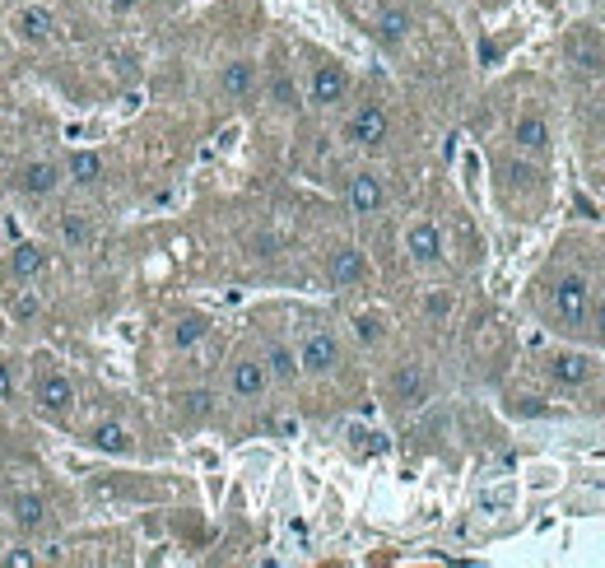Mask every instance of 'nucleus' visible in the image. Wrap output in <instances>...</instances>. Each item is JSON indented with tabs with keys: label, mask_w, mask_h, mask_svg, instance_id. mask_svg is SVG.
Returning <instances> with one entry per match:
<instances>
[{
	"label": "nucleus",
	"mask_w": 605,
	"mask_h": 568,
	"mask_svg": "<svg viewBox=\"0 0 605 568\" xmlns=\"http://www.w3.org/2000/svg\"><path fill=\"white\" fill-rule=\"evenodd\" d=\"M345 140L359 149H382L391 140V117L382 103H359L345 122Z\"/></svg>",
	"instance_id": "obj_2"
},
{
	"label": "nucleus",
	"mask_w": 605,
	"mask_h": 568,
	"mask_svg": "<svg viewBox=\"0 0 605 568\" xmlns=\"http://www.w3.org/2000/svg\"><path fill=\"white\" fill-rule=\"evenodd\" d=\"M326 275H331L336 289H354V284H363V275H368V261H363L359 247H336L331 261H326Z\"/></svg>",
	"instance_id": "obj_11"
},
{
	"label": "nucleus",
	"mask_w": 605,
	"mask_h": 568,
	"mask_svg": "<svg viewBox=\"0 0 605 568\" xmlns=\"http://www.w3.org/2000/svg\"><path fill=\"white\" fill-rule=\"evenodd\" d=\"M354 336H359L363 345H377V340H382V317H373V312H359V317H354Z\"/></svg>",
	"instance_id": "obj_24"
},
{
	"label": "nucleus",
	"mask_w": 605,
	"mask_h": 568,
	"mask_svg": "<svg viewBox=\"0 0 605 568\" xmlns=\"http://www.w3.org/2000/svg\"><path fill=\"white\" fill-rule=\"evenodd\" d=\"M108 5H112V10H117V14H126V10H135L140 0H108Z\"/></svg>",
	"instance_id": "obj_33"
},
{
	"label": "nucleus",
	"mask_w": 605,
	"mask_h": 568,
	"mask_svg": "<svg viewBox=\"0 0 605 568\" xmlns=\"http://www.w3.org/2000/svg\"><path fill=\"white\" fill-rule=\"evenodd\" d=\"M229 392L238 401H261L270 392V373H266V359H252V354H238L229 364Z\"/></svg>",
	"instance_id": "obj_4"
},
{
	"label": "nucleus",
	"mask_w": 605,
	"mask_h": 568,
	"mask_svg": "<svg viewBox=\"0 0 605 568\" xmlns=\"http://www.w3.org/2000/svg\"><path fill=\"white\" fill-rule=\"evenodd\" d=\"M405 252L415 266H438L443 261V229L433 224V219H415L410 229H405Z\"/></svg>",
	"instance_id": "obj_8"
},
{
	"label": "nucleus",
	"mask_w": 605,
	"mask_h": 568,
	"mask_svg": "<svg viewBox=\"0 0 605 568\" xmlns=\"http://www.w3.org/2000/svg\"><path fill=\"white\" fill-rule=\"evenodd\" d=\"M210 401H215L210 392H187L182 396V410H187V415H210Z\"/></svg>",
	"instance_id": "obj_26"
},
{
	"label": "nucleus",
	"mask_w": 605,
	"mask_h": 568,
	"mask_svg": "<svg viewBox=\"0 0 605 568\" xmlns=\"http://www.w3.org/2000/svg\"><path fill=\"white\" fill-rule=\"evenodd\" d=\"M52 33H56V14L47 5H24V10L14 14V38L19 42L42 47V42H52Z\"/></svg>",
	"instance_id": "obj_10"
},
{
	"label": "nucleus",
	"mask_w": 605,
	"mask_h": 568,
	"mask_svg": "<svg viewBox=\"0 0 605 568\" xmlns=\"http://www.w3.org/2000/svg\"><path fill=\"white\" fill-rule=\"evenodd\" d=\"M298 368L308 378H331L340 368V340L331 331H308L303 345H298Z\"/></svg>",
	"instance_id": "obj_3"
},
{
	"label": "nucleus",
	"mask_w": 605,
	"mask_h": 568,
	"mask_svg": "<svg viewBox=\"0 0 605 568\" xmlns=\"http://www.w3.org/2000/svg\"><path fill=\"white\" fill-rule=\"evenodd\" d=\"M219 89L229 98H252L256 94V61H229L219 70Z\"/></svg>",
	"instance_id": "obj_17"
},
{
	"label": "nucleus",
	"mask_w": 605,
	"mask_h": 568,
	"mask_svg": "<svg viewBox=\"0 0 605 568\" xmlns=\"http://www.w3.org/2000/svg\"><path fill=\"white\" fill-rule=\"evenodd\" d=\"M38 312H42L38 294H19V298H10V317H14V322H33Z\"/></svg>",
	"instance_id": "obj_25"
},
{
	"label": "nucleus",
	"mask_w": 605,
	"mask_h": 568,
	"mask_svg": "<svg viewBox=\"0 0 605 568\" xmlns=\"http://www.w3.org/2000/svg\"><path fill=\"white\" fill-rule=\"evenodd\" d=\"M261 359H266L270 382H280V387H289V382L303 378V368H298V350H294V345H284V340H270Z\"/></svg>",
	"instance_id": "obj_15"
},
{
	"label": "nucleus",
	"mask_w": 605,
	"mask_h": 568,
	"mask_svg": "<svg viewBox=\"0 0 605 568\" xmlns=\"http://www.w3.org/2000/svg\"><path fill=\"white\" fill-rule=\"evenodd\" d=\"M545 373H550L559 387H582V382L592 378V359H587L582 350H559V354H550Z\"/></svg>",
	"instance_id": "obj_12"
},
{
	"label": "nucleus",
	"mask_w": 605,
	"mask_h": 568,
	"mask_svg": "<svg viewBox=\"0 0 605 568\" xmlns=\"http://www.w3.org/2000/svg\"><path fill=\"white\" fill-rule=\"evenodd\" d=\"M5 266H10L14 280H38V275L47 271V252H42L38 243H19L10 252V261H5Z\"/></svg>",
	"instance_id": "obj_20"
},
{
	"label": "nucleus",
	"mask_w": 605,
	"mask_h": 568,
	"mask_svg": "<svg viewBox=\"0 0 605 568\" xmlns=\"http://www.w3.org/2000/svg\"><path fill=\"white\" fill-rule=\"evenodd\" d=\"M391 401H401V406H424L429 401V378H424V368L419 364H401L391 373Z\"/></svg>",
	"instance_id": "obj_13"
},
{
	"label": "nucleus",
	"mask_w": 605,
	"mask_h": 568,
	"mask_svg": "<svg viewBox=\"0 0 605 568\" xmlns=\"http://www.w3.org/2000/svg\"><path fill=\"white\" fill-rule=\"evenodd\" d=\"M587 312H592V284H587V275L578 271L559 275L550 289V317L559 322V331H582Z\"/></svg>",
	"instance_id": "obj_1"
},
{
	"label": "nucleus",
	"mask_w": 605,
	"mask_h": 568,
	"mask_svg": "<svg viewBox=\"0 0 605 568\" xmlns=\"http://www.w3.org/2000/svg\"><path fill=\"white\" fill-rule=\"evenodd\" d=\"M0 564H5V568H33V564H38V559L28 555V550H10V555L0 559Z\"/></svg>",
	"instance_id": "obj_29"
},
{
	"label": "nucleus",
	"mask_w": 605,
	"mask_h": 568,
	"mask_svg": "<svg viewBox=\"0 0 605 568\" xmlns=\"http://www.w3.org/2000/svg\"><path fill=\"white\" fill-rule=\"evenodd\" d=\"M568 61H573V70H578V75H601L605 70V42H601V33H596V28H573V33H568Z\"/></svg>",
	"instance_id": "obj_7"
},
{
	"label": "nucleus",
	"mask_w": 605,
	"mask_h": 568,
	"mask_svg": "<svg viewBox=\"0 0 605 568\" xmlns=\"http://www.w3.org/2000/svg\"><path fill=\"white\" fill-rule=\"evenodd\" d=\"M424 312H429V317H447V312H452V294H429L424 298Z\"/></svg>",
	"instance_id": "obj_27"
},
{
	"label": "nucleus",
	"mask_w": 605,
	"mask_h": 568,
	"mask_svg": "<svg viewBox=\"0 0 605 568\" xmlns=\"http://www.w3.org/2000/svg\"><path fill=\"white\" fill-rule=\"evenodd\" d=\"M33 401H38L42 415H66V410L75 406V387H70L66 373H42V378L33 382Z\"/></svg>",
	"instance_id": "obj_9"
},
{
	"label": "nucleus",
	"mask_w": 605,
	"mask_h": 568,
	"mask_svg": "<svg viewBox=\"0 0 605 568\" xmlns=\"http://www.w3.org/2000/svg\"><path fill=\"white\" fill-rule=\"evenodd\" d=\"M512 145L526 149V154H545V149H550V122L536 117V112L517 117V122H512Z\"/></svg>",
	"instance_id": "obj_16"
},
{
	"label": "nucleus",
	"mask_w": 605,
	"mask_h": 568,
	"mask_svg": "<svg viewBox=\"0 0 605 568\" xmlns=\"http://www.w3.org/2000/svg\"><path fill=\"white\" fill-rule=\"evenodd\" d=\"M84 443L94 447V452H108V457H126V452L135 447V438H131V429H126V424L103 420V424H94V429L84 433Z\"/></svg>",
	"instance_id": "obj_14"
},
{
	"label": "nucleus",
	"mask_w": 605,
	"mask_h": 568,
	"mask_svg": "<svg viewBox=\"0 0 605 568\" xmlns=\"http://www.w3.org/2000/svg\"><path fill=\"white\" fill-rule=\"evenodd\" d=\"M587 322H592V331H596V340H605V294L592 303V312H587Z\"/></svg>",
	"instance_id": "obj_28"
},
{
	"label": "nucleus",
	"mask_w": 605,
	"mask_h": 568,
	"mask_svg": "<svg viewBox=\"0 0 605 568\" xmlns=\"http://www.w3.org/2000/svg\"><path fill=\"white\" fill-rule=\"evenodd\" d=\"M66 238H70V243H84V224H80V219H66Z\"/></svg>",
	"instance_id": "obj_32"
},
{
	"label": "nucleus",
	"mask_w": 605,
	"mask_h": 568,
	"mask_svg": "<svg viewBox=\"0 0 605 568\" xmlns=\"http://www.w3.org/2000/svg\"><path fill=\"white\" fill-rule=\"evenodd\" d=\"M275 103H280V108H298V103H294V89H289V80H275Z\"/></svg>",
	"instance_id": "obj_31"
},
{
	"label": "nucleus",
	"mask_w": 605,
	"mask_h": 568,
	"mask_svg": "<svg viewBox=\"0 0 605 568\" xmlns=\"http://www.w3.org/2000/svg\"><path fill=\"white\" fill-rule=\"evenodd\" d=\"M66 177L75 182V187H94L98 177H103V159H98L94 149H75L66 159Z\"/></svg>",
	"instance_id": "obj_22"
},
{
	"label": "nucleus",
	"mask_w": 605,
	"mask_h": 568,
	"mask_svg": "<svg viewBox=\"0 0 605 568\" xmlns=\"http://www.w3.org/2000/svg\"><path fill=\"white\" fill-rule=\"evenodd\" d=\"M10 517H14V527L19 531H38L42 522H47V499L42 494H14L10 499Z\"/></svg>",
	"instance_id": "obj_19"
},
{
	"label": "nucleus",
	"mask_w": 605,
	"mask_h": 568,
	"mask_svg": "<svg viewBox=\"0 0 605 568\" xmlns=\"http://www.w3.org/2000/svg\"><path fill=\"white\" fill-rule=\"evenodd\" d=\"M410 28H415L410 10H401V5H391V10H382V19H377V38L387 42V47H401V42L410 38Z\"/></svg>",
	"instance_id": "obj_21"
},
{
	"label": "nucleus",
	"mask_w": 605,
	"mask_h": 568,
	"mask_svg": "<svg viewBox=\"0 0 605 568\" xmlns=\"http://www.w3.org/2000/svg\"><path fill=\"white\" fill-rule=\"evenodd\" d=\"M345 94H350V75H345V66L326 61V66L312 70V80H308V103L312 108H336V103H345Z\"/></svg>",
	"instance_id": "obj_6"
},
{
	"label": "nucleus",
	"mask_w": 605,
	"mask_h": 568,
	"mask_svg": "<svg viewBox=\"0 0 605 568\" xmlns=\"http://www.w3.org/2000/svg\"><path fill=\"white\" fill-rule=\"evenodd\" d=\"M56 182H61V173H56V163H47V159L19 168V191H24V196H47V191H56Z\"/></svg>",
	"instance_id": "obj_18"
},
{
	"label": "nucleus",
	"mask_w": 605,
	"mask_h": 568,
	"mask_svg": "<svg viewBox=\"0 0 605 568\" xmlns=\"http://www.w3.org/2000/svg\"><path fill=\"white\" fill-rule=\"evenodd\" d=\"M14 396V373H10V364L0 359V401H10Z\"/></svg>",
	"instance_id": "obj_30"
},
{
	"label": "nucleus",
	"mask_w": 605,
	"mask_h": 568,
	"mask_svg": "<svg viewBox=\"0 0 605 568\" xmlns=\"http://www.w3.org/2000/svg\"><path fill=\"white\" fill-rule=\"evenodd\" d=\"M205 336H210V317H201V312H187V317L173 326V336H168V340H173V350H196Z\"/></svg>",
	"instance_id": "obj_23"
},
{
	"label": "nucleus",
	"mask_w": 605,
	"mask_h": 568,
	"mask_svg": "<svg viewBox=\"0 0 605 568\" xmlns=\"http://www.w3.org/2000/svg\"><path fill=\"white\" fill-rule=\"evenodd\" d=\"M345 205H350L359 219L377 215L382 205H387V187H382V177L368 173V168H359V173H350V182H345Z\"/></svg>",
	"instance_id": "obj_5"
}]
</instances>
